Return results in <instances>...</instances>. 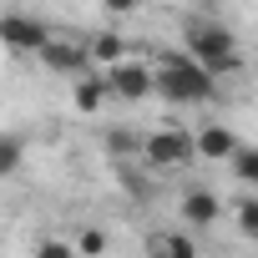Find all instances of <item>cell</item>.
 <instances>
[{
	"label": "cell",
	"instance_id": "12",
	"mask_svg": "<svg viewBox=\"0 0 258 258\" xmlns=\"http://www.w3.org/2000/svg\"><path fill=\"white\" fill-rule=\"evenodd\" d=\"M76 253L101 258V253H106V233H101V228H81V233H76Z\"/></svg>",
	"mask_w": 258,
	"mask_h": 258
},
{
	"label": "cell",
	"instance_id": "5",
	"mask_svg": "<svg viewBox=\"0 0 258 258\" xmlns=\"http://www.w3.org/2000/svg\"><path fill=\"white\" fill-rule=\"evenodd\" d=\"M0 41H6L11 51H46L56 36L36 21V16H21V11H11L6 21H0Z\"/></svg>",
	"mask_w": 258,
	"mask_h": 258
},
{
	"label": "cell",
	"instance_id": "8",
	"mask_svg": "<svg viewBox=\"0 0 258 258\" xmlns=\"http://www.w3.org/2000/svg\"><path fill=\"white\" fill-rule=\"evenodd\" d=\"M218 213H223L218 192H208V187H187V192H182V218H187L192 228H208Z\"/></svg>",
	"mask_w": 258,
	"mask_h": 258
},
{
	"label": "cell",
	"instance_id": "4",
	"mask_svg": "<svg viewBox=\"0 0 258 258\" xmlns=\"http://www.w3.org/2000/svg\"><path fill=\"white\" fill-rule=\"evenodd\" d=\"M101 76H106L111 96H121V101H142V96L157 91V71H147L142 61H121V66H111V71H101Z\"/></svg>",
	"mask_w": 258,
	"mask_h": 258
},
{
	"label": "cell",
	"instance_id": "3",
	"mask_svg": "<svg viewBox=\"0 0 258 258\" xmlns=\"http://www.w3.org/2000/svg\"><path fill=\"white\" fill-rule=\"evenodd\" d=\"M142 152H147L152 167H187V162L198 157V137L177 132V126H162V132H152V137L142 142Z\"/></svg>",
	"mask_w": 258,
	"mask_h": 258
},
{
	"label": "cell",
	"instance_id": "11",
	"mask_svg": "<svg viewBox=\"0 0 258 258\" xmlns=\"http://www.w3.org/2000/svg\"><path fill=\"white\" fill-rule=\"evenodd\" d=\"M233 172H238V182L258 187V147H243V152L233 157Z\"/></svg>",
	"mask_w": 258,
	"mask_h": 258
},
{
	"label": "cell",
	"instance_id": "6",
	"mask_svg": "<svg viewBox=\"0 0 258 258\" xmlns=\"http://www.w3.org/2000/svg\"><path fill=\"white\" fill-rule=\"evenodd\" d=\"M41 61L51 66V71H61V76H91L86 66H91V46H81V41H51L46 51H41Z\"/></svg>",
	"mask_w": 258,
	"mask_h": 258
},
{
	"label": "cell",
	"instance_id": "7",
	"mask_svg": "<svg viewBox=\"0 0 258 258\" xmlns=\"http://www.w3.org/2000/svg\"><path fill=\"white\" fill-rule=\"evenodd\" d=\"M243 152V142L228 132V126H203V132H198V157L203 162H233Z\"/></svg>",
	"mask_w": 258,
	"mask_h": 258
},
{
	"label": "cell",
	"instance_id": "9",
	"mask_svg": "<svg viewBox=\"0 0 258 258\" xmlns=\"http://www.w3.org/2000/svg\"><path fill=\"white\" fill-rule=\"evenodd\" d=\"M91 61L106 66V71L121 66V61H126V41H121L116 31H96V36H91Z\"/></svg>",
	"mask_w": 258,
	"mask_h": 258
},
{
	"label": "cell",
	"instance_id": "13",
	"mask_svg": "<svg viewBox=\"0 0 258 258\" xmlns=\"http://www.w3.org/2000/svg\"><path fill=\"white\" fill-rule=\"evenodd\" d=\"M238 233L243 238H258V198H243L238 203Z\"/></svg>",
	"mask_w": 258,
	"mask_h": 258
},
{
	"label": "cell",
	"instance_id": "10",
	"mask_svg": "<svg viewBox=\"0 0 258 258\" xmlns=\"http://www.w3.org/2000/svg\"><path fill=\"white\" fill-rule=\"evenodd\" d=\"M71 96H76V106H81V111H101V106H106V96H111V86H106V76H81Z\"/></svg>",
	"mask_w": 258,
	"mask_h": 258
},
{
	"label": "cell",
	"instance_id": "2",
	"mask_svg": "<svg viewBox=\"0 0 258 258\" xmlns=\"http://www.w3.org/2000/svg\"><path fill=\"white\" fill-rule=\"evenodd\" d=\"M157 91L167 101H177V106H192V101H208L218 91V76L208 66H198L187 51H167L157 61Z\"/></svg>",
	"mask_w": 258,
	"mask_h": 258
},
{
	"label": "cell",
	"instance_id": "1",
	"mask_svg": "<svg viewBox=\"0 0 258 258\" xmlns=\"http://www.w3.org/2000/svg\"><path fill=\"white\" fill-rule=\"evenodd\" d=\"M182 51H187L198 66H208L213 76H233V71H243V56H238V36H233L223 21L192 16V21L182 26Z\"/></svg>",
	"mask_w": 258,
	"mask_h": 258
},
{
	"label": "cell",
	"instance_id": "16",
	"mask_svg": "<svg viewBox=\"0 0 258 258\" xmlns=\"http://www.w3.org/2000/svg\"><path fill=\"white\" fill-rule=\"evenodd\" d=\"M106 147H111V152H126V147H132V137H126V132H111Z\"/></svg>",
	"mask_w": 258,
	"mask_h": 258
},
{
	"label": "cell",
	"instance_id": "15",
	"mask_svg": "<svg viewBox=\"0 0 258 258\" xmlns=\"http://www.w3.org/2000/svg\"><path fill=\"white\" fill-rule=\"evenodd\" d=\"M21 167V137H6L0 142V172H16Z\"/></svg>",
	"mask_w": 258,
	"mask_h": 258
},
{
	"label": "cell",
	"instance_id": "14",
	"mask_svg": "<svg viewBox=\"0 0 258 258\" xmlns=\"http://www.w3.org/2000/svg\"><path fill=\"white\" fill-rule=\"evenodd\" d=\"M36 258H76V243H61V238H41Z\"/></svg>",
	"mask_w": 258,
	"mask_h": 258
}]
</instances>
